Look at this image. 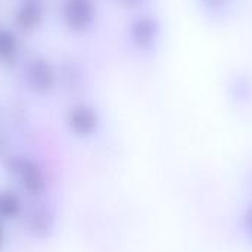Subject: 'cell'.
I'll return each instance as SVG.
<instances>
[{
	"label": "cell",
	"mask_w": 252,
	"mask_h": 252,
	"mask_svg": "<svg viewBox=\"0 0 252 252\" xmlns=\"http://www.w3.org/2000/svg\"><path fill=\"white\" fill-rule=\"evenodd\" d=\"M131 41L140 50H148L154 46L158 35V22L149 15L139 16L131 25Z\"/></svg>",
	"instance_id": "obj_3"
},
{
	"label": "cell",
	"mask_w": 252,
	"mask_h": 252,
	"mask_svg": "<svg viewBox=\"0 0 252 252\" xmlns=\"http://www.w3.org/2000/svg\"><path fill=\"white\" fill-rule=\"evenodd\" d=\"M96 114L87 106H77L69 114V124L72 130L80 134H87L96 127Z\"/></svg>",
	"instance_id": "obj_5"
},
{
	"label": "cell",
	"mask_w": 252,
	"mask_h": 252,
	"mask_svg": "<svg viewBox=\"0 0 252 252\" xmlns=\"http://www.w3.org/2000/svg\"><path fill=\"white\" fill-rule=\"evenodd\" d=\"M25 78L28 86L40 93L50 92L55 86V71L49 61L44 58H32L25 69Z\"/></svg>",
	"instance_id": "obj_1"
},
{
	"label": "cell",
	"mask_w": 252,
	"mask_h": 252,
	"mask_svg": "<svg viewBox=\"0 0 252 252\" xmlns=\"http://www.w3.org/2000/svg\"><path fill=\"white\" fill-rule=\"evenodd\" d=\"M94 18V7L90 0H66L63 4V22L72 31L87 30Z\"/></svg>",
	"instance_id": "obj_2"
},
{
	"label": "cell",
	"mask_w": 252,
	"mask_h": 252,
	"mask_svg": "<svg viewBox=\"0 0 252 252\" xmlns=\"http://www.w3.org/2000/svg\"><path fill=\"white\" fill-rule=\"evenodd\" d=\"M18 56V38L12 31H0V59L6 65H13Z\"/></svg>",
	"instance_id": "obj_6"
},
{
	"label": "cell",
	"mask_w": 252,
	"mask_h": 252,
	"mask_svg": "<svg viewBox=\"0 0 252 252\" xmlns=\"http://www.w3.org/2000/svg\"><path fill=\"white\" fill-rule=\"evenodd\" d=\"M27 1H34V0H27Z\"/></svg>",
	"instance_id": "obj_9"
},
{
	"label": "cell",
	"mask_w": 252,
	"mask_h": 252,
	"mask_svg": "<svg viewBox=\"0 0 252 252\" xmlns=\"http://www.w3.org/2000/svg\"><path fill=\"white\" fill-rule=\"evenodd\" d=\"M118 3H121V4H124V6H137V4H140L143 0H117Z\"/></svg>",
	"instance_id": "obj_8"
},
{
	"label": "cell",
	"mask_w": 252,
	"mask_h": 252,
	"mask_svg": "<svg viewBox=\"0 0 252 252\" xmlns=\"http://www.w3.org/2000/svg\"><path fill=\"white\" fill-rule=\"evenodd\" d=\"M201 1L208 10H220L227 4V0H201Z\"/></svg>",
	"instance_id": "obj_7"
},
{
	"label": "cell",
	"mask_w": 252,
	"mask_h": 252,
	"mask_svg": "<svg viewBox=\"0 0 252 252\" xmlns=\"http://www.w3.org/2000/svg\"><path fill=\"white\" fill-rule=\"evenodd\" d=\"M43 21V10L34 1H25L15 15V24L22 31H32L40 27Z\"/></svg>",
	"instance_id": "obj_4"
}]
</instances>
